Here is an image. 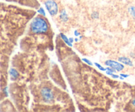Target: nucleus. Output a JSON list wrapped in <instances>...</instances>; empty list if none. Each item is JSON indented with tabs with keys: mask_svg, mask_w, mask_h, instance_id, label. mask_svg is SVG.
<instances>
[{
	"mask_svg": "<svg viewBox=\"0 0 135 112\" xmlns=\"http://www.w3.org/2000/svg\"><path fill=\"white\" fill-rule=\"evenodd\" d=\"M9 75H10L11 77L12 80H17L19 76V73L18 71L14 68H11L9 70Z\"/></svg>",
	"mask_w": 135,
	"mask_h": 112,
	"instance_id": "nucleus-7",
	"label": "nucleus"
},
{
	"mask_svg": "<svg viewBox=\"0 0 135 112\" xmlns=\"http://www.w3.org/2000/svg\"><path fill=\"white\" fill-rule=\"evenodd\" d=\"M83 38V36H82V35L79 36V40H81V39H82V38Z\"/></svg>",
	"mask_w": 135,
	"mask_h": 112,
	"instance_id": "nucleus-21",
	"label": "nucleus"
},
{
	"mask_svg": "<svg viewBox=\"0 0 135 112\" xmlns=\"http://www.w3.org/2000/svg\"><path fill=\"white\" fill-rule=\"evenodd\" d=\"M69 41L71 43H73V42H75V38H72V37H71V38H69Z\"/></svg>",
	"mask_w": 135,
	"mask_h": 112,
	"instance_id": "nucleus-19",
	"label": "nucleus"
},
{
	"mask_svg": "<svg viewBox=\"0 0 135 112\" xmlns=\"http://www.w3.org/2000/svg\"><path fill=\"white\" fill-rule=\"evenodd\" d=\"M74 35L76 37H79V36L81 35V34H80V32L78 30H75V31H74Z\"/></svg>",
	"mask_w": 135,
	"mask_h": 112,
	"instance_id": "nucleus-16",
	"label": "nucleus"
},
{
	"mask_svg": "<svg viewBox=\"0 0 135 112\" xmlns=\"http://www.w3.org/2000/svg\"><path fill=\"white\" fill-rule=\"evenodd\" d=\"M105 65L108 66V67H112L117 72H121V71H123L125 69V65L123 63H120L119 61H117L113 60V59H108L104 62Z\"/></svg>",
	"mask_w": 135,
	"mask_h": 112,
	"instance_id": "nucleus-4",
	"label": "nucleus"
},
{
	"mask_svg": "<svg viewBox=\"0 0 135 112\" xmlns=\"http://www.w3.org/2000/svg\"><path fill=\"white\" fill-rule=\"evenodd\" d=\"M82 61H84V63H86V64H88V65H90V66H93V65H94L93 63H92L90 60H89L88 59H87V58H83V59H82Z\"/></svg>",
	"mask_w": 135,
	"mask_h": 112,
	"instance_id": "nucleus-13",
	"label": "nucleus"
},
{
	"mask_svg": "<svg viewBox=\"0 0 135 112\" xmlns=\"http://www.w3.org/2000/svg\"><path fill=\"white\" fill-rule=\"evenodd\" d=\"M106 70H107V71H109V72H112V73H115V72H117V71H116L114 69H113V68H112V67H108V66L106 67Z\"/></svg>",
	"mask_w": 135,
	"mask_h": 112,
	"instance_id": "nucleus-14",
	"label": "nucleus"
},
{
	"mask_svg": "<svg viewBox=\"0 0 135 112\" xmlns=\"http://www.w3.org/2000/svg\"><path fill=\"white\" fill-rule=\"evenodd\" d=\"M127 12L130 17L135 21V5H130L127 8Z\"/></svg>",
	"mask_w": 135,
	"mask_h": 112,
	"instance_id": "nucleus-8",
	"label": "nucleus"
},
{
	"mask_svg": "<svg viewBox=\"0 0 135 112\" xmlns=\"http://www.w3.org/2000/svg\"><path fill=\"white\" fill-rule=\"evenodd\" d=\"M79 38H77V37H76V38H75V42H79Z\"/></svg>",
	"mask_w": 135,
	"mask_h": 112,
	"instance_id": "nucleus-20",
	"label": "nucleus"
},
{
	"mask_svg": "<svg viewBox=\"0 0 135 112\" xmlns=\"http://www.w3.org/2000/svg\"><path fill=\"white\" fill-rule=\"evenodd\" d=\"M90 17L92 19L94 20H98L100 18V13L97 11H94L92 12L90 14Z\"/></svg>",
	"mask_w": 135,
	"mask_h": 112,
	"instance_id": "nucleus-10",
	"label": "nucleus"
},
{
	"mask_svg": "<svg viewBox=\"0 0 135 112\" xmlns=\"http://www.w3.org/2000/svg\"><path fill=\"white\" fill-rule=\"evenodd\" d=\"M40 1H43V0H40Z\"/></svg>",
	"mask_w": 135,
	"mask_h": 112,
	"instance_id": "nucleus-23",
	"label": "nucleus"
},
{
	"mask_svg": "<svg viewBox=\"0 0 135 112\" xmlns=\"http://www.w3.org/2000/svg\"><path fill=\"white\" fill-rule=\"evenodd\" d=\"M37 12H38V13L39 14H40L41 16H42V17H46V11H45L44 8L42 7H40L39 8V9L37 10Z\"/></svg>",
	"mask_w": 135,
	"mask_h": 112,
	"instance_id": "nucleus-11",
	"label": "nucleus"
},
{
	"mask_svg": "<svg viewBox=\"0 0 135 112\" xmlns=\"http://www.w3.org/2000/svg\"><path fill=\"white\" fill-rule=\"evenodd\" d=\"M44 4L50 16L55 17L59 13V5L55 0H46Z\"/></svg>",
	"mask_w": 135,
	"mask_h": 112,
	"instance_id": "nucleus-3",
	"label": "nucleus"
},
{
	"mask_svg": "<svg viewBox=\"0 0 135 112\" xmlns=\"http://www.w3.org/2000/svg\"><path fill=\"white\" fill-rule=\"evenodd\" d=\"M131 104L132 108L134 109V110H135V96L133 98V100H131Z\"/></svg>",
	"mask_w": 135,
	"mask_h": 112,
	"instance_id": "nucleus-15",
	"label": "nucleus"
},
{
	"mask_svg": "<svg viewBox=\"0 0 135 112\" xmlns=\"http://www.w3.org/2000/svg\"><path fill=\"white\" fill-rule=\"evenodd\" d=\"M59 35H60V37H61V38L62 39V40H63V42H64L67 45V46H69V47H72L73 43L70 42L69 39L67 38V36L65 35V34H64L63 33H60V34H59Z\"/></svg>",
	"mask_w": 135,
	"mask_h": 112,
	"instance_id": "nucleus-9",
	"label": "nucleus"
},
{
	"mask_svg": "<svg viewBox=\"0 0 135 112\" xmlns=\"http://www.w3.org/2000/svg\"><path fill=\"white\" fill-rule=\"evenodd\" d=\"M118 61H119L120 63H123V65L127 66H129V67H133L134 66V63H133V60L131 59L130 57L127 56H120L119 57H118Z\"/></svg>",
	"mask_w": 135,
	"mask_h": 112,
	"instance_id": "nucleus-5",
	"label": "nucleus"
},
{
	"mask_svg": "<svg viewBox=\"0 0 135 112\" xmlns=\"http://www.w3.org/2000/svg\"><path fill=\"white\" fill-rule=\"evenodd\" d=\"M119 76H123V77L124 79H125V78L129 77V75H128V74H125V73H120Z\"/></svg>",
	"mask_w": 135,
	"mask_h": 112,
	"instance_id": "nucleus-18",
	"label": "nucleus"
},
{
	"mask_svg": "<svg viewBox=\"0 0 135 112\" xmlns=\"http://www.w3.org/2000/svg\"><path fill=\"white\" fill-rule=\"evenodd\" d=\"M30 28L33 34H45L49 30V24L44 17L37 16L34 17L30 25Z\"/></svg>",
	"mask_w": 135,
	"mask_h": 112,
	"instance_id": "nucleus-1",
	"label": "nucleus"
},
{
	"mask_svg": "<svg viewBox=\"0 0 135 112\" xmlns=\"http://www.w3.org/2000/svg\"><path fill=\"white\" fill-rule=\"evenodd\" d=\"M112 78H113V79H119V75H116L115 73H113L112 75Z\"/></svg>",
	"mask_w": 135,
	"mask_h": 112,
	"instance_id": "nucleus-17",
	"label": "nucleus"
},
{
	"mask_svg": "<svg viewBox=\"0 0 135 112\" xmlns=\"http://www.w3.org/2000/svg\"><path fill=\"white\" fill-rule=\"evenodd\" d=\"M94 65L96 66V67H97L98 69H100V71H106V68L104 67H103L102 65H100V63H94Z\"/></svg>",
	"mask_w": 135,
	"mask_h": 112,
	"instance_id": "nucleus-12",
	"label": "nucleus"
},
{
	"mask_svg": "<svg viewBox=\"0 0 135 112\" xmlns=\"http://www.w3.org/2000/svg\"><path fill=\"white\" fill-rule=\"evenodd\" d=\"M40 95L43 101L46 104H51L54 102L55 95L51 88L47 86L43 87L40 90Z\"/></svg>",
	"mask_w": 135,
	"mask_h": 112,
	"instance_id": "nucleus-2",
	"label": "nucleus"
},
{
	"mask_svg": "<svg viewBox=\"0 0 135 112\" xmlns=\"http://www.w3.org/2000/svg\"><path fill=\"white\" fill-rule=\"evenodd\" d=\"M59 18L62 22H64V23H66V22H68L69 14L65 9H61L60 11H59Z\"/></svg>",
	"mask_w": 135,
	"mask_h": 112,
	"instance_id": "nucleus-6",
	"label": "nucleus"
},
{
	"mask_svg": "<svg viewBox=\"0 0 135 112\" xmlns=\"http://www.w3.org/2000/svg\"><path fill=\"white\" fill-rule=\"evenodd\" d=\"M119 79H121V80H124V78L123 77V76H119Z\"/></svg>",
	"mask_w": 135,
	"mask_h": 112,
	"instance_id": "nucleus-22",
	"label": "nucleus"
}]
</instances>
